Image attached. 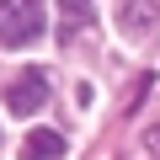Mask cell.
Masks as SVG:
<instances>
[{
	"mask_svg": "<svg viewBox=\"0 0 160 160\" xmlns=\"http://www.w3.org/2000/svg\"><path fill=\"white\" fill-rule=\"evenodd\" d=\"M6 107H11L16 118H32V112H43V107H48V80H43V69H27V75H16V80H11Z\"/></svg>",
	"mask_w": 160,
	"mask_h": 160,
	"instance_id": "2",
	"label": "cell"
},
{
	"mask_svg": "<svg viewBox=\"0 0 160 160\" xmlns=\"http://www.w3.org/2000/svg\"><path fill=\"white\" fill-rule=\"evenodd\" d=\"M96 22V0H59V43L86 38Z\"/></svg>",
	"mask_w": 160,
	"mask_h": 160,
	"instance_id": "3",
	"label": "cell"
},
{
	"mask_svg": "<svg viewBox=\"0 0 160 160\" xmlns=\"http://www.w3.org/2000/svg\"><path fill=\"white\" fill-rule=\"evenodd\" d=\"M144 149H149V155H160V123H155V128H144Z\"/></svg>",
	"mask_w": 160,
	"mask_h": 160,
	"instance_id": "6",
	"label": "cell"
},
{
	"mask_svg": "<svg viewBox=\"0 0 160 160\" xmlns=\"http://www.w3.org/2000/svg\"><path fill=\"white\" fill-rule=\"evenodd\" d=\"M59 155H64V139L53 128H38V133L22 139V160H59Z\"/></svg>",
	"mask_w": 160,
	"mask_h": 160,
	"instance_id": "4",
	"label": "cell"
},
{
	"mask_svg": "<svg viewBox=\"0 0 160 160\" xmlns=\"http://www.w3.org/2000/svg\"><path fill=\"white\" fill-rule=\"evenodd\" d=\"M43 6L48 0H0V43L6 48H27L43 38Z\"/></svg>",
	"mask_w": 160,
	"mask_h": 160,
	"instance_id": "1",
	"label": "cell"
},
{
	"mask_svg": "<svg viewBox=\"0 0 160 160\" xmlns=\"http://www.w3.org/2000/svg\"><path fill=\"white\" fill-rule=\"evenodd\" d=\"M155 16H160L155 0H128V6H123V32H128V38H144Z\"/></svg>",
	"mask_w": 160,
	"mask_h": 160,
	"instance_id": "5",
	"label": "cell"
}]
</instances>
